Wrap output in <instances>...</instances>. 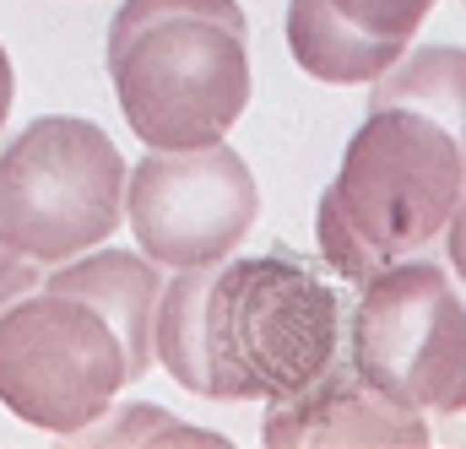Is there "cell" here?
<instances>
[{"instance_id":"9a60e30c","label":"cell","mask_w":466,"mask_h":449,"mask_svg":"<svg viewBox=\"0 0 466 449\" xmlns=\"http://www.w3.org/2000/svg\"><path fill=\"white\" fill-rule=\"evenodd\" d=\"M352 27L374 33V38H396L412 44V33L423 27V16L434 11V0H331Z\"/></svg>"},{"instance_id":"e0dca14e","label":"cell","mask_w":466,"mask_h":449,"mask_svg":"<svg viewBox=\"0 0 466 449\" xmlns=\"http://www.w3.org/2000/svg\"><path fill=\"white\" fill-rule=\"evenodd\" d=\"M11 98H16V71H11V55H5V44H0V130H5Z\"/></svg>"},{"instance_id":"2e32d148","label":"cell","mask_w":466,"mask_h":449,"mask_svg":"<svg viewBox=\"0 0 466 449\" xmlns=\"http://www.w3.org/2000/svg\"><path fill=\"white\" fill-rule=\"evenodd\" d=\"M38 276H44V265H27V271H16V276H5V282H0V309H5L11 298H22L27 287H38Z\"/></svg>"},{"instance_id":"52a82bcc","label":"cell","mask_w":466,"mask_h":449,"mask_svg":"<svg viewBox=\"0 0 466 449\" xmlns=\"http://www.w3.org/2000/svg\"><path fill=\"white\" fill-rule=\"evenodd\" d=\"M255 217L260 185L228 135L179 152L147 146L136 168H125V223L136 233V249L163 271L228 260Z\"/></svg>"},{"instance_id":"30bf717a","label":"cell","mask_w":466,"mask_h":449,"mask_svg":"<svg viewBox=\"0 0 466 449\" xmlns=\"http://www.w3.org/2000/svg\"><path fill=\"white\" fill-rule=\"evenodd\" d=\"M288 49L299 60V71H309L315 82H331V87L363 82L369 87L407 44L352 27L331 0H288Z\"/></svg>"},{"instance_id":"8fae6325","label":"cell","mask_w":466,"mask_h":449,"mask_svg":"<svg viewBox=\"0 0 466 449\" xmlns=\"http://www.w3.org/2000/svg\"><path fill=\"white\" fill-rule=\"evenodd\" d=\"M369 109H412V114L440 119L445 130H461V109H466L461 44H418V49H401L369 82Z\"/></svg>"},{"instance_id":"5b68a950","label":"cell","mask_w":466,"mask_h":449,"mask_svg":"<svg viewBox=\"0 0 466 449\" xmlns=\"http://www.w3.org/2000/svg\"><path fill=\"white\" fill-rule=\"evenodd\" d=\"M331 195L380 260L429 254L461 217V130L412 109H369L342 152Z\"/></svg>"},{"instance_id":"9c48e42d","label":"cell","mask_w":466,"mask_h":449,"mask_svg":"<svg viewBox=\"0 0 466 449\" xmlns=\"http://www.w3.org/2000/svg\"><path fill=\"white\" fill-rule=\"evenodd\" d=\"M44 287L55 293H71L82 298L87 309L104 314V325L115 331L119 352H125V384L147 379L157 363H152V309H157V293H163V265L147 260L141 249H109V244H93L60 265H44L38 276Z\"/></svg>"},{"instance_id":"ac0fdd59","label":"cell","mask_w":466,"mask_h":449,"mask_svg":"<svg viewBox=\"0 0 466 449\" xmlns=\"http://www.w3.org/2000/svg\"><path fill=\"white\" fill-rule=\"evenodd\" d=\"M27 265H33V260H22V254H11V249L0 244V282H5V276H16V271H27Z\"/></svg>"},{"instance_id":"ba28073f","label":"cell","mask_w":466,"mask_h":449,"mask_svg":"<svg viewBox=\"0 0 466 449\" xmlns=\"http://www.w3.org/2000/svg\"><path fill=\"white\" fill-rule=\"evenodd\" d=\"M260 444L271 449H423L429 444V423L423 412L390 401L385 390L363 384L348 368V357H337L326 374H315L304 390H293L288 401H271V412L260 417Z\"/></svg>"},{"instance_id":"8992f818","label":"cell","mask_w":466,"mask_h":449,"mask_svg":"<svg viewBox=\"0 0 466 449\" xmlns=\"http://www.w3.org/2000/svg\"><path fill=\"white\" fill-rule=\"evenodd\" d=\"M125 390V352L98 309L27 287L0 309V406L44 434H76Z\"/></svg>"},{"instance_id":"4fadbf2b","label":"cell","mask_w":466,"mask_h":449,"mask_svg":"<svg viewBox=\"0 0 466 449\" xmlns=\"http://www.w3.org/2000/svg\"><path fill=\"white\" fill-rule=\"evenodd\" d=\"M66 444H196V449H228V439L218 428H201V423H185L174 417L168 406L157 401H109L93 423H82L76 434H66Z\"/></svg>"},{"instance_id":"277c9868","label":"cell","mask_w":466,"mask_h":449,"mask_svg":"<svg viewBox=\"0 0 466 449\" xmlns=\"http://www.w3.org/2000/svg\"><path fill=\"white\" fill-rule=\"evenodd\" d=\"M125 157L82 114H38L0 146V244L60 265L125 223Z\"/></svg>"},{"instance_id":"7c38bea8","label":"cell","mask_w":466,"mask_h":449,"mask_svg":"<svg viewBox=\"0 0 466 449\" xmlns=\"http://www.w3.org/2000/svg\"><path fill=\"white\" fill-rule=\"evenodd\" d=\"M207 282H212V265L163 271V293L152 309V363H163V374L190 395H207V352H201Z\"/></svg>"},{"instance_id":"7a4b0ae2","label":"cell","mask_w":466,"mask_h":449,"mask_svg":"<svg viewBox=\"0 0 466 449\" xmlns=\"http://www.w3.org/2000/svg\"><path fill=\"white\" fill-rule=\"evenodd\" d=\"M104 55L125 125L157 152L223 141L249 104L244 27L223 16H141L125 33H109Z\"/></svg>"},{"instance_id":"5bb4252c","label":"cell","mask_w":466,"mask_h":449,"mask_svg":"<svg viewBox=\"0 0 466 449\" xmlns=\"http://www.w3.org/2000/svg\"><path fill=\"white\" fill-rule=\"evenodd\" d=\"M315 244H320V260H326V271L331 276H342L348 287L358 282H369L385 260L363 244V233L348 223V212L337 206V195H331V185H326V195H320V206H315Z\"/></svg>"},{"instance_id":"6da1fadb","label":"cell","mask_w":466,"mask_h":449,"mask_svg":"<svg viewBox=\"0 0 466 449\" xmlns=\"http://www.w3.org/2000/svg\"><path fill=\"white\" fill-rule=\"evenodd\" d=\"M342 320L337 282L304 254L218 260L201 304L207 401H288L342 357Z\"/></svg>"},{"instance_id":"3957f363","label":"cell","mask_w":466,"mask_h":449,"mask_svg":"<svg viewBox=\"0 0 466 449\" xmlns=\"http://www.w3.org/2000/svg\"><path fill=\"white\" fill-rule=\"evenodd\" d=\"M348 368L412 412L461 417L466 401V304L461 282L434 254L385 260L358 282L342 320Z\"/></svg>"}]
</instances>
